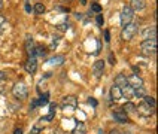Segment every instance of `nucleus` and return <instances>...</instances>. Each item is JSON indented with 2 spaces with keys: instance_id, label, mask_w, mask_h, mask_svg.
I'll use <instances>...</instances> for the list:
<instances>
[{
  "instance_id": "nucleus-13",
  "label": "nucleus",
  "mask_w": 158,
  "mask_h": 134,
  "mask_svg": "<svg viewBox=\"0 0 158 134\" xmlns=\"http://www.w3.org/2000/svg\"><path fill=\"white\" fill-rule=\"evenodd\" d=\"M155 36H157L155 27H148V28L143 31V39H145V40H148V39H155Z\"/></svg>"
},
{
  "instance_id": "nucleus-7",
  "label": "nucleus",
  "mask_w": 158,
  "mask_h": 134,
  "mask_svg": "<svg viewBox=\"0 0 158 134\" xmlns=\"http://www.w3.org/2000/svg\"><path fill=\"white\" fill-rule=\"evenodd\" d=\"M24 69H26L27 73H35L37 70V60H36V57H28V60L24 63Z\"/></svg>"
},
{
  "instance_id": "nucleus-28",
  "label": "nucleus",
  "mask_w": 158,
  "mask_h": 134,
  "mask_svg": "<svg viewBox=\"0 0 158 134\" xmlns=\"http://www.w3.org/2000/svg\"><path fill=\"white\" fill-rule=\"evenodd\" d=\"M40 131H42V128H40L39 125H35V127L31 128V133L30 134H40Z\"/></svg>"
},
{
  "instance_id": "nucleus-22",
  "label": "nucleus",
  "mask_w": 158,
  "mask_h": 134,
  "mask_svg": "<svg viewBox=\"0 0 158 134\" xmlns=\"http://www.w3.org/2000/svg\"><path fill=\"white\" fill-rule=\"evenodd\" d=\"M45 54H46V51H45L44 46H35V55H39V57H45Z\"/></svg>"
},
{
  "instance_id": "nucleus-3",
  "label": "nucleus",
  "mask_w": 158,
  "mask_h": 134,
  "mask_svg": "<svg viewBox=\"0 0 158 134\" xmlns=\"http://www.w3.org/2000/svg\"><path fill=\"white\" fill-rule=\"evenodd\" d=\"M133 17H134V10L130 6H124L123 12H121V26L125 27L128 24H131Z\"/></svg>"
},
{
  "instance_id": "nucleus-30",
  "label": "nucleus",
  "mask_w": 158,
  "mask_h": 134,
  "mask_svg": "<svg viewBox=\"0 0 158 134\" xmlns=\"http://www.w3.org/2000/svg\"><path fill=\"white\" fill-rule=\"evenodd\" d=\"M105 40L106 42H110V33H109V30H105Z\"/></svg>"
},
{
  "instance_id": "nucleus-27",
  "label": "nucleus",
  "mask_w": 158,
  "mask_h": 134,
  "mask_svg": "<svg viewBox=\"0 0 158 134\" xmlns=\"http://www.w3.org/2000/svg\"><path fill=\"white\" fill-rule=\"evenodd\" d=\"M54 115H55V112H49V115H48V116L40 118V122H45V121H52V119H54Z\"/></svg>"
},
{
  "instance_id": "nucleus-29",
  "label": "nucleus",
  "mask_w": 158,
  "mask_h": 134,
  "mask_svg": "<svg viewBox=\"0 0 158 134\" xmlns=\"http://www.w3.org/2000/svg\"><path fill=\"white\" fill-rule=\"evenodd\" d=\"M67 28H69V24H67V22H63V24H60V26H58V30H61V31L67 30Z\"/></svg>"
},
{
  "instance_id": "nucleus-23",
  "label": "nucleus",
  "mask_w": 158,
  "mask_h": 134,
  "mask_svg": "<svg viewBox=\"0 0 158 134\" xmlns=\"http://www.w3.org/2000/svg\"><path fill=\"white\" fill-rule=\"evenodd\" d=\"M48 97H49V94L46 92L45 95H42V97L37 100V106H44V104H48Z\"/></svg>"
},
{
  "instance_id": "nucleus-31",
  "label": "nucleus",
  "mask_w": 158,
  "mask_h": 134,
  "mask_svg": "<svg viewBox=\"0 0 158 134\" xmlns=\"http://www.w3.org/2000/svg\"><path fill=\"white\" fill-rule=\"evenodd\" d=\"M55 109H57V104H55V103H51V104H49V112H55Z\"/></svg>"
},
{
  "instance_id": "nucleus-9",
  "label": "nucleus",
  "mask_w": 158,
  "mask_h": 134,
  "mask_svg": "<svg viewBox=\"0 0 158 134\" xmlns=\"http://www.w3.org/2000/svg\"><path fill=\"white\" fill-rule=\"evenodd\" d=\"M136 110H139V113H140V115H143V116L154 115V107L148 106L145 101H143V103H140V104H139V107H136Z\"/></svg>"
},
{
  "instance_id": "nucleus-17",
  "label": "nucleus",
  "mask_w": 158,
  "mask_h": 134,
  "mask_svg": "<svg viewBox=\"0 0 158 134\" xmlns=\"http://www.w3.org/2000/svg\"><path fill=\"white\" fill-rule=\"evenodd\" d=\"M133 92H134V89L131 88V87H124V88H121V94H123V97L125 98H131L133 97Z\"/></svg>"
},
{
  "instance_id": "nucleus-32",
  "label": "nucleus",
  "mask_w": 158,
  "mask_h": 134,
  "mask_svg": "<svg viewBox=\"0 0 158 134\" xmlns=\"http://www.w3.org/2000/svg\"><path fill=\"white\" fill-rule=\"evenodd\" d=\"M58 45V37H54V40H52V45H51V48H55Z\"/></svg>"
},
{
  "instance_id": "nucleus-38",
  "label": "nucleus",
  "mask_w": 158,
  "mask_h": 134,
  "mask_svg": "<svg viewBox=\"0 0 158 134\" xmlns=\"http://www.w3.org/2000/svg\"><path fill=\"white\" fill-rule=\"evenodd\" d=\"M109 134H121V131H118V130H112Z\"/></svg>"
},
{
  "instance_id": "nucleus-5",
  "label": "nucleus",
  "mask_w": 158,
  "mask_h": 134,
  "mask_svg": "<svg viewBox=\"0 0 158 134\" xmlns=\"http://www.w3.org/2000/svg\"><path fill=\"white\" fill-rule=\"evenodd\" d=\"M76 106H78V100H76V97L67 95V97L63 98V101H61V109L63 110H75Z\"/></svg>"
},
{
  "instance_id": "nucleus-12",
  "label": "nucleus",
  "mask_w": 158,
  "mask_h": 134,
  "mask_svg": "<svg viewBox=\"0 0 158 134\" xmlns=\"http://www.w3.org/2000/svg\"><path fill=\"white\" fill-rule=\"evenodd\" d=\"M130 8L133 10H143L146 8V0H131V6Z\"/></svg>"
},
{
  "instance_id": "nucleus-43",
  "label": "nucleus",
  "mask_w": 158,
  "mask_h": 134,
  "mask_svg": "<svg viewBox=\"0 0 158 134\" xmlns=\"http://www.w3.org/2000/svg\"><path fill=\"white\" fill-rule=\"evenodd\" d=\"M121 134H130V133H121Z\"/></svg>"
},
{
  "instance_id": "nucleus-4",
  "label": "nucleus",
  "mask_w": 158,
  "mask_h": 134,
  "mask_svg": "<svg viewBox=\"0 0 158 134\" xmlns=\"http://www.w3.org/2000/svg\"><path fill=\"white\" fill-rule=\"evenodd\" d=\"M136 33H137V26H136V24H128V26H125L123 28L121 39H123V40H131Z\"/></svg>"
},
{
  "instance_id": "nucleus-18",
  "label": "nucleus",
  "mask_w": 158,
  "mask_h": 134,
  "mask_svg": "<svg viewBox=\"0 0 158 134\" xmlns=\"http://www.w3.org/2000/svg\"><path fill=\"white\" fill-rule=\"evenodd\" d=\"M136 107H137V106H136L134 103H131V101H127V103H125L121 109H123L124 112H136Z\"/></svg>"
},
{
  "instance_id": "nucleus-11",
  "label": "nucleus",
  "mask_w": 158,
  "mask_h": 134,
  "mask_svg": "<svg viewBox=\"0 0 158 134\" xmlns=\"http://www.w3.org/2000/svg\"><path fill=\"white\" fill-rule=\"evenodd\" d=\"M110 98H112L114 101H118V100L123 98V94H121V88H119V87L114 85V87L110 88Z\"/></svg>"
},
{
  "instance_id": "nucleus-39",
  "label": "nucleus",
  "mask_w": 158,
  "mask_h": 134,
  "mask_svg": "<svg viewBox=\"0 0 158 134\" xmlns=\"http://www.w3.org/2000/svg\"><path fill=\"white\" fill-rule=\"evenodd\" d=\"M81 5H87V0H81Z\"/></svg>"
},
{
  "instance_id": "nucleus-41",
  "label": "nucleus",
  "mask_w": 158,
  "mask_h": 134,
  "mask_svg": "<svg viewBox=\"0 0 158 134\" xmlns=\"http://www.w3.org/2000/svg\"><path fill=\"white\" fill-rule=\"evenodd\" d=\"M98 134H105V133H103V131H102V130H98Z\"/></svg>"
},
{
  "instance_id": "nucleus-37",
  "label": "nucleus",
  "mask_w": 158,
  "mask_h": 134,
  "mask_svg": "<svg viewBox=\"0 0 158 134\" xmlns=\"http://www.w3.org/2000/svg\"><path fill=\"white\" fill-rule=\"evenodd\" d=\"M26 10L27 12H31V8H30V5H28V3H26Z\"/></svg>"
},
{
  "instance_id": "nucleus-33",
  "label": "nucleus",
  "mask_w": 158,
  "mask_h": 134,
  "mask_svg": "<svg viewBox=\"0 0 158 134\" xmlns=\"http://www.w3.org/2000/svg\"><path fill=\"white\" fill-rule=\"evenodd\" d=\"M5 79H6V73L0 70V80H5Z\"/></svg>"
},
{
  "instance_id": "nucleus-20",
  "label": "nucleus",
  "mask_w": 158,
  "mask_h": 134,
  "mask_svg": "<svg viewBox=\"0 0 158 134\" xmlns=\"http://www.w3.org/2000/svg\"><path fill=\"white\" fill-rule=\"evenodd\" d=\"M143 101L151 107H155V98L151 97V95H143Z\"/></svg>"
},
{
  "instance_id": "nucleus-42",
  "label": "nucleus",
  "mask_w": 158,
  "mask_h": 134,
  "mask_svg": "<svg viewBox=\"0 0 158 134\" xmlns=\"http://www.w3.org/2000/svg\"><path fill=\"white\" fill-rule=\"evenodd\" d=\"M63 2H70V0H63Z\"/></svg>"
},
{
  "instance_id": "nucleus-6",
  "label": "nucleus",
  "mask_w": 158,
  "mask_h": 134,
  "mask_svg": "<svg viewBox=\"0 0 158 134\" xmlns=\"http://www.w3.org/2000/svg\"><path fill=\"white\" fill-rule=\"evenodd\" d=\"M127 85L131 87L133 89L142 88L143 87V79H142L140 76H137V75H131V76L127 78Z\"/></svg>"
},
{
  "instance_id": "nucleus-36",
  "label": "nucleus",
  "mask_w": 158,
  "mask_h": 134,
  "mask_svg": "<svg viewBox=\"0 0 158 134\" xmlns=\"http://www.w3.org/2000/svg\"><path fill=\"white\" fill-rule=\"evenodd\" d=\"M109 61L112 63V64H115V60H114V55H112V54L109 55Z\"/></svg>"
},
{
  "instance_id": "nucleus-2",
  "label": "nucleus",
  "mask_w": 158,
  "mask_h": 134,
  "mask_svg": "<svg viewBox=\"0 0 158 134\" xmlns=\"http://www.w3.org/2000/svg\"><path fill=\"white\" fill-rule=\"evenodd\" d=\"M12 94H14V97L18 98V100H24V98H27V95H28V89H27L26 83H24V82H18V83H15V85L12 87Z\"/></svg>"
},
{
  "instance_id": "nucleus-10",
  "label": "nucleus",
  "mask_w": 158,
  "mask_h": 134,
  "mask_svg": "<svg viewBox=\"0 0 158 134\" xmlns=\"http://www.w3.org/2000/svg\"><path fill=\"white\" fill-rule=\"evenodd\" d=\"M103 71H105V61H103V60H98V61L94 63V66H93L94 76H96V78H100V76L103 75Z\"/></svg>"
},
{
  "instance_id": "nucleus-24",
  "label": "nucleus",
  "mask_w": 158,
  "mask_h": 134,
  "mask_svg": "<svg viewBox=\"0 0 158 134\" xmlns=\"http://www.w3.org/2000/svg\"><path fill=\"white\" fill-rule=\"evenodd\" d=\"M133 95H136V97H139V98H142V97H143V95H145V89H143V87H142V88L134 89V92H133Z\"/></svg>"
},
{
  "instance_id": "nucleus-14",
  "label": "nucleus",
  "mask_w": 158,
  "mask_h": 134,
  "mask_svg": "<svg viewBox=\"0 0 158 134\" xmlns=\"http://www.w3.org/2000/svg\"><path fill=\"white\" fill-rule=\"evenodd\" d=\"M26 49H27L28 57H35V43H33V39L31 37H28L26 40Z\"/></svg>"
},
{
  "instance_id": "nucleus-40",
  "label": "nucleus",
  "mask_w": 158,
  "mask_h": 134,
  "mask_svg": "<svg viewBox=\"0 0 158 134\" xmlns=\"http://www.w3.org/2000/svg\"><path fill=\"white\" fill-rule=\"evenodd\" d=\"M2 8H3V0H0V10H2Z\"/></svg>"
},
{
  "instance_id": "nucleus-21",
  "label": "nucleus",
  "mask_w": 158,
  "mask_h": 134,
  "mask_svg": "<svg viewBox=\"0 0 158 134\" xmlns=\"http://www.w3.org/2000/svg\"><path fill=\"white\" fill-rule=\"evenodd\" d=\"M6 27H8V21H6V18L3 17V15H0V35L6 30Z\"/></svg>"
},
{
  "instance_id": "nucleus-16",
  "label": "nucleus",
  "mask_w": 158,
  "mask_h": 134,
  "mask_svg": "<svg viewBox=\"0 0 158 134\" xmlns=\"http://www.w3.org/2000/svg\"><path fill=\"white\" fill-rule=\"evenodd\" d=\"M64 63V55H54L48 60V64H52V66H60Z\"/></svg>"
},
{
  "instance_id": "nucleus-8",
  "label": "nucleus",
  "mask_w": 158,
  "mask_h": 134,
  "mask_svg": "<svg viewBox=\"0 0 158 134\" xmlns=\"http://www.w3.org/2000/svg\"><path fill=\"white\" fill-rule=\"evenodd\" d=\"M114 118H115V121H116V122H119V124H127V122H128L127 112H124L123 109L115 110V112H114Z\"/></svg>"
},
{
  "instance_id": "nucleus-1",
  "label": "nucleus",
  "mask_w": 158,
  "mask_h": 134,
  "mask_svg": "<svg viewBox=\"0 0 158 134\" xmlns=\"http://www.w3.org/2000/svg\"><path fill=\"white\" fill-rule=\"evenodd\" d=\"M140 51L143 55H155L157 52V40L155 39H148L140 43Z\"/></svg>"
},
{
  "instance_id": "nucleus-26",
  "label": "nucleus",
  "mask_w": 158,
  "mask_h": 134,
  "mask_svg": "<svg viewBox=\"0 0 158 134\" xmlns=\"http://www.w3.org/2000/svg\"><path fill=\"white\" fill-rule=\"evenodd\" d=\"M91 10L96 12V14H100V12H102V6H100L98 3H93V5H91Z\"/></svg>"
},
{
  "instance_id": "nucleus-15",
  "label": "nucleus",
  "mask_w": 158,
  "mask_h": 134,
  "mask_svg": "<svg viewBox=\"0 0 158 134\" xmlns=\"http://www.w3.org/2000/svg\"><path fill=\"white\" fill-rule=\"evenodd\" d=\"M115 85L119 87V88L127 87V76H125V75H118V76L115 78Z\"/></svg>"
},
{
  "instance_id": "nucleus-34",
  "label": "nucleus",
  "mask_w": 158,
  "mask_h": 134,
  "mask_svg": "<svg viewBox=\"0 0 158 134\" xmlns=\"http://www.w3.org/2000/svg\"><path fill=\"white\" fill-rule=\"evenodd\" d=\"M14 134H23V128H15V130H14Z\"/></svg>"
},
{
  "instance_id": "nucleus-35",
  "label": "nucleus",
  "mask_w": 158,
  "mask_h": 134,
  "mask_svg": "<svg viewBox=\"0 0 158 134\" xmlns=\"http://www.w3.org/2000/svg\"><path fill=\"white\" fill-rule=\"evenodd\" d=\"M88 103H89V104H93V106H97V101L96 100H93V98H89V100H88Z\"/></svg>"
},
{
  "instance_id": "nucleus-25",
  "label": "nucleus",
  "mask_w": 158,
  "mask_h": 134,
  "mask_svg": "<svg viewBox=\"0 0 158 134\" xmlns=\"http://www.w3.org/2000/svg\"><path fill=\"white\" fill-rule=\"evenodd\" d=\"M96 22H97V26L103 27V24H105V18H103V15H102V14H97V17H96Z\"/></svg>"
},
{
  "instance_id": "nucleus-19",
  "label": "nucleus",
  "mask_w": 158,
  "mask_h": 134,
  "mask_svg": "<svg viewBox=\"0 0 158 134\" xmlns=\"http://www.w3.org/2000/svg\"><path fill=\"white\" fill-rule=\"evenodd\" d=\"M45 10H46V8H45L44 3H36L35 5V12L37 14V15H42Z\"/></svg>"
}]
</instances>
